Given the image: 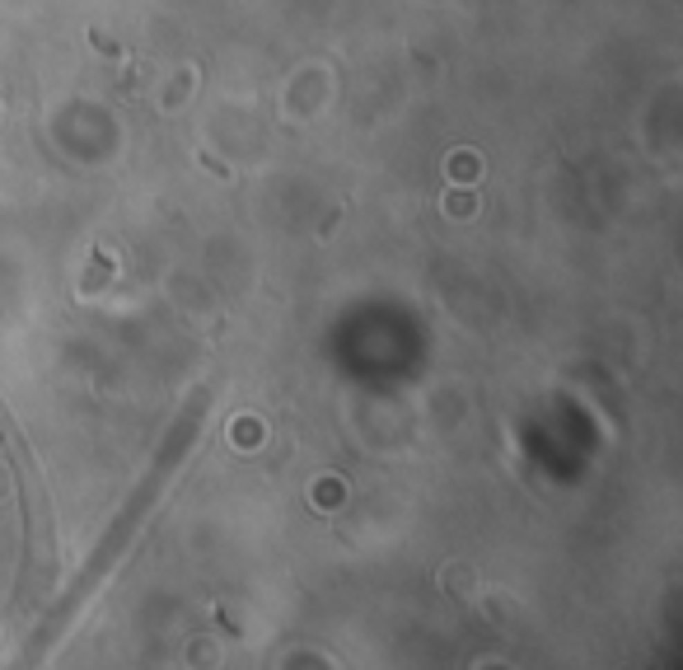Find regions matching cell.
<instances>
[{
    "label": "cell",
    "instance_id": "cell-1",
    "mask_svg": "<svg viewBox=\"0 0 683 670\" xmlns=\"http://www.w3.org/2000/svg\"><path fill=\"white\" fill-rule=\"evenodd\" d=\"M449 211H454V216H468V211H473V197H449Z\"/></svg>",
    "mask_w": 683,
    "mask_h": 670
}]
</instances>
